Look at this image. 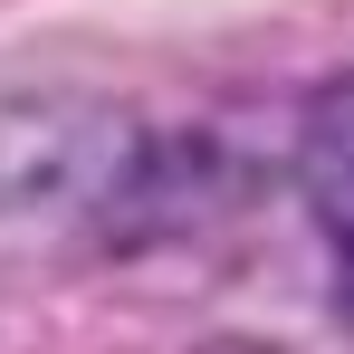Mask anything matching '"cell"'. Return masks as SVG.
<instances>
[{"label": "cell", "mask_w": 354, "mask_h": 354, "mask_svg": "<svg viewBox=\"0 0 354 354\" xmlns=\"http://www.w3.org/2000/svg\"><path fill=\"white\" fill-rule=\"evenodd\" d=\"M134 134L96 106H67V96H29V106H0V211H48V201H106V182L124 173Z\"/></svg>", "instance_id": "cell-1"}, {"label": "cell", "mask_w": 354, "mask_h": 354, "mask_svg": "<svg viewBox=\"0 0 354 354\" xmlns=\"http://www.w3.org/2000/svg\"><path fill=\"white\" fill-rule=\"evenodd\" d=\"M297 182H306V221H316L326 268H335V316L354 326V77H335V86L306 106Z\"/></svg>", "instance_id": "cell-3"}, {"label": "cell", "mask_w": 354, "mask_h": 354, "mask_svg": "<svg viewBox=\"0 0 354 354\" xmlns=\"http://www.w3.org/2000/svg\"><path fill=\"white\" fill-rule=\"evenodd\" d=\"M230 201V182H221V153L201 144V134H163V144H134L124 153V173L106 182V230L115 239H153V230H192V221H211Z\"/></svg>", "instance_id": "cell-2"}]
</instances>
